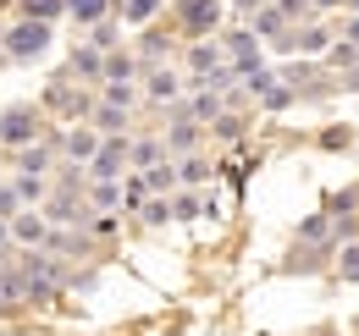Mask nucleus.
I'll return each instance as SVG.
<instances>
[{
    "label": "nucleus",
    "instance_id": "nucleus-1",
    "mask_svg": "<svg viewBox=\"0 0 359 336\" xmlns=\"http://www.w3.org/2000/svg\"><path fill=\"white\" fill-rule=\"evenodd\" d=\"M50 44H55V22H34V17H17L11 28H0V61H17V66H34L45 61Z\"/></svg>",
    "mask_w": 359,
    "mask_h": 336
},
{
    "label": "nucleus",
    "instance_id": "nucleus-2",
    "mask_svg": "<svg viewBox=\"0 0 359 336\" xmlns=\"http://www.w3.org/2000/svg\"><path fill=\"white\" fill-rule=\"evenodd\" d=\"M39 111L61 116L67 127H83V122H89V111H94V99H89L78 83H72V78H55V83L45 88V99H39Z\"/></svg>",
    "mask_w": 359,
    "mask_h": 336
},
{
    "label": "nucleus",
    "instance_id": "nucleus-3",
    "mask_svg": "<svg viewBox=\"0 0 359 336\" xmlns=\"http://www.w3.org/2000/svg\"><path fill=\"white\" fill-rule=\"evenodd\" d=\"M45 132H39V105H6L0 111V144L6 149H22V144H39Z\"/></svg>",
    "mask_w": 359,
    "mask_h": 336
},
{
    "label": "nucleus",
    "instance_id": "nucleus-4",
    "mask_svg": "<svg viewBox=\"0 0 359 336\" xmlns=\"http://www.w3.org/2000/svg\"><path fill=\"white\" fill-rule=\"evenodd\" d=\"M222 55H226V66H232V78H255V72H266V61H260V39L249 34V28H238V34H226L222 39Z\"/></svg>",
    "mask_w": 359,
    "mask_h": 336
},
{
    "label": "nucleus",
    "instance_id": "nucleus-5",
    "mask_svg": "<svg viewBox=\"0 0 359 336\" xmlns=\"http://www.w3.org/2000/svg\"><path fill=\"white\" fill-rule=\"evenodd\" d=\"M177 28L188 39H210L222 28V0H177Z\"/></svg>",
    "mask_w": 359,
    "mask_h": 336
},
{
    "label": "nucleus",
    "instance_id": "nucleus-6",
    "mask_svg": "<svg viewBox=\"0 0 359 336\" xmlns=\"http://www.w3.org/2000/svg\"><path fill=\"white\" fill-rule=\"evenodd\" d=\"M128 176V138H105L89 160V182H122Z\"/></svg>",
    "mask_w": 359,
    "mask_h": 336
},
{
    "label": "nucleus",
    "instance_id": "nucleus-7",
    "mask_svg": "<svg viewBox=\"0 0 359 336\" xmlns=\"http://www.w3.org/2000/svg\"><path fill=\"white\" fill-rule=\"evenodd\" d=\"M6 226H11V248H45V237H50V220L39 210H17Z\"/></svg>",
    "mask_w": 359,
    "mask_h": 336
},
{
    "label": "nucleus",
    "instance_id": "nucleus-8",
    "mask_svg": "<svg viewBox=\"0 0 359 336\" xmlns=\"http://www.w3.org/2000/svg\"><path fill=\"white\" fill-rule=\"evenodd\" d=\"M72 61H67V78L72 83H105V55L89 50V44H78V50H67Z\"/></svg>",
    "mask_w": 359,
    "mask_h": 336
},
{
    "label": "nucleus",
    "instance_id": "nucleus-9",
    "mask_svg": "<svg viewBox=\"0 0 359 336\" xmlns=\"http://www.w3.org/2000/svg\"><path fill=\"white\" fill-rule=\"evenodd\" d=\"M222 111H226V99H222V94H216V88H199L194 99H182V105H177V111H172V116H188V122L210 127V122H216V116H222Z\"/></svg>",
    "mask_w": 359,
    "mask_h": 336
},
{
    "label": "nucleus",
    "instance_id": "nucleus-10",
    "mask_svg": "<svg viewBox=\"0 0 359 336\" xmlns=\"http://www.w3.org/2000/svg\"><path fill=\"white\" fill-rule=\"evenodd\" d=\"M11 160H17V176H45V171L55 166V149H50V138H39V144L11 149Z\"/></svg>",
    "mask_w": 359,
    "mask_h": 336
},
{
    "label": "nucleus",
    "instance_id": "nucleus-11",
    "mask_svg": "<svg viewBox=\"0 0 359 336\" xmlns=\"http://www.w3.org/2000/svg\"><path fill=\"white\" fill-rule=\"evenodd\" d=\"M222 66H226L222 44H216V39H194V50H188V72H194V83H205V78L222 72Z\"/></svg>",
    "mask_w": 359,
    "mask_h": 336
},
{
    "label": "nucleus",
    "instance_id": "nucleus-12",
    "mask_svg": "<svg viewBox=\"0 0 359 336\" xmlns=\"http://www.w3.org/2000/svg\"><path fill=\"white\" fill-rule=\"evenodd\" d=\"M89 127L100 132V138H128V127H133V111H116V105H100V99H94Z\"/></svg>",
    "mask_w": 359,
    "mask_h": 336
},
{
    "label": "nucleus",
    "instance_id": "nucleus-13",
    "mask_svg": "<svg viewBox=\"0 0 359 336\" xmlns=\"http://www.w3.org/2000/svg\"><path fill=\"white\" fill-rule=\"evenodd\" d=\"M161 160H166L161 138H128V171H155Z\"/></svg>",
    "mask_w": 359,
    "mask_h": 336
},
{
    "label": "nucleus",
    "instance_id": "nucleus-14",
    "mask_svg": "<svg viewBox=\"0 0 359 336\" xmlns=\"http://www.w3.org/2000/svg\"><path fill=\"white\" fill-rule=\"evenodd\" d=\"M144 99H149V105H172V99H177V72H172V66H149Z\"/></svg>",
    "mask_w": 359,
    "mask_h": 336
},
{
    "label": "nucleus",
    "instance_id": "nucleus-15",
    "mask_svg": "<svg viewBox=\"0 0 359 336\" xmlns=\"http://www.w3.org/2000/svg\"><path fill=\"white\" fill-rule=\"evenodd\" d=\"M172 155H194L199 149V122H188V116H172V127H166V138H161Z\"/></svg>",
    "mask_w": 359,
    "mask_h": 336
},
{
    "label": "nucleus",
    "instance_id": "nucleus-16",
    "mask_svg": "<svg viewBox=\"0 0 359 336\" xmlns=\"http://www.w3.org/2000/svg\"><path fill=\"white\" fill-rule=\"evenodd\" d=\"M83 204H89L94 215H116V210H122V182H89Z\"/></svg>",
    "mask_w": 359,
    "mask_h": 336
},
{
    "label": "nucleus",
    "instance_id": "nucleus-17",
    "mask_svg": "<svg viewBox=\"0 0 359 336\" xmlns=\"http://www.w3.org/2000/svg\"><path fill=\"white\" fill-rule=\"evenodd\" d=\"M138 176H144L149 199H166V193H177V166H172V160H161L155 171H138Z\"/></svg>",
    "mask_w": 359,
    "mask_h": 336
},
{
    "label": "nucleus",
    "instance_id": "nucleus-18",
    "mask_svg": "<svg viewBox=\"0 0 359 336\" xmlns=\"http://www.w3.org/2000/svg\"><path fill=\"white\" fill-rule=\"evenodd\" d=\"M133 78H138V55L111 50V55H105V83H133Z\"/></svg>",
    "mask_w": 359,
    "mask_h": 336
},
{
    "label": "nucleus",
    "instance_id": "nucleus-19",
    "mask_svg": "<svg viewBox=\"0 0 359 336\" xmlns=\"http://www.w3.org/2000/svg\"><path fill=\"white\" fill-rule=\"evenodd\" d=\"M67 17H72V22H83V28H94V22H105V17H111V0H67Z\"/></svg>",
    "mask_w": 359,
    "mask_h": 336
},
{
    "label": "nucleus",
    "instance_id": "nucleus-20",
    "mask_svg": "<svg viewBox=\"0 0 359 336\" xmlns=\"http://www.w3.org/2000/svg\"><path fill=\"white\" fill-rule=\"evenodd\" d=\"M17 182V199H22V210H39L50 199V188H45V176H11Z\"/></svg>",
    "mask_w": 359,
    "mask_h": 336
},
{
    "label": "nucleus",
    "instance_id": "nucleus-21",
    "mask_svg": "<svg viewBox=\"0 0 359 336\" xmlns=\"http://www.w3.org/2000/svg\"><path fill=\"white\" fill-rule=\"evenodd\" d=\"M100 105H116V111H133L138 88L133 83H100Z\"/></svg>",
    "mask_w": 359,
    "mask_h": 336
},
{
    "label": "nucleus",
    "instance_id": "nucleus-22",
    "mask_svg": "<svg viewBox=\"0 0 359 336\" xmlns=\"http://www.w3.org/2000/svg\"><path fill=\"white\" fill-rule=\"evenodd\" d=\"M17 6H22L17 17H34V22H55L67 11V0H17Z\"/></svg>",
    "mask_w": 359,
    "mask_h": 336
},
{
    "label": "nucleus",
    "instance_id": "nucleus-23",
    "mask_svg": "<svg viewBox=\"0 0 359 336\" xmlns=\"http://www.w3.org/2000/svg\"><path fill=\"white\" fill-rule=\"evenodd\" d=\"M0 298H6V303H28V287H22V270H17V265L0 270Z\"/></svg>",
    "mask_w": 359,
    "mask_h": 336
},
{
    "label": "nucleus",
    "instance_id": "nucleus-24",
    "mask_svg": "<svg viewBox=\"0 0 359 336\" xmlns=\"http://www.w3.org/2000/svg\"><path fill=\"white\" fill-rule=\"evenodd\" d=\"M161 6H166V0H122V17H128L133 28H144V22H155Z\"/></svg>",
    "mask_w": 359,
    "mask_h": 336
},
{
    "label": "nucleus",
    "instance_id": "nucleus-25",
    "mask_svg": "<svg viewBox=\"0 0 359 336\" xmlns=\"http://www.w3.org/2000/svg\"><path fill=\"white\" fill-rule=\"evenodd\" d=\"M210 176V166L199 160V155H182L177 160V188H194V182H205Z\"/></svg>",
    "mask_w": 359,
    "mask_h": 336
},
{
    "label": "nucleus",
    "instance_id": "nucleus-26",
    "mask_svg": "<svg viewBox=\"0 0 359 336\" xmlns=\"http://www.w3.org/2000/svg\"><path fill=\"white\" fill-rule=\"evenodd\" d=\"M89 50H100V55H111V50H116V22H111V17L89 28Z\"/></svg>",
    "mask_w": 359,
    "mask_h": 336
},
{
    "label": "nucleus",
    "instance_id": "nucleus-27",
    "mask_svg": "<svg viewBox=\"0 0 359 336\" xmlns=\"http://www.w3.org/2000/svg\"><path fill=\"white\" fill-rule=\"evenodd\" d=\"M144 226H172V199H144Z\"/></svg>",
    "mask_w": 359,
    "mask_h": 336
},
{
    "label": "nucleus",
    "instance_id": "nucleus-28",
    "mask_svg": "<svg viewBox=\"0 0 359 336\" xmlns=\"http://www.w3.org/2000/svg\"><path fill=\"white\" fill-rule=\"evenodd\" d=\"M138 55H144V66H161V61H166V34H144Z\"/></svg>",
    "mask_w": 359,
    "mask_h": 336
},
{
    "label": "nucleus",
    "instance_id": "nucleus-29",
    "mask_svg": "<svg viewBox=\"0 0 359 336\" xmlns=\"http://www.w3.org/2000/svg\"><path fill=\"white\" fill-rule=\"evenodd\" d=\"M199 210H205V204H199V193H172V220H194Z\"/></svg>",
    "mask_w": 359,
    "mask_h": 336
},
{
    "label": "nucleus",
    "instance_id": "nucleus-30",
    "mask_svg": "<svg viewBox=\"0 0 359 336\" xmlns=\"http://www.w3.org/2000/svg\"><path fill=\"white\" fill-rule=\"evenodd\" d=\"M17 210H22V199H17V182H0V220H11Z\"/></svg>",
    "mask_w": 359,
    "mask_h": 336
},
{
    "label": "nucleus",
    "instance_id": "nucleus-31",
    "mask_svg": "<svg viewBox=\"0 0 359 336\" xmlns=\"http://www.w3.org/2000/svg\"><path fill=\"white\" fill-rule=\"evenodd\" d=\"M337 270H343V281H359V243H348V248H343Z\"/></svg>",
    "mask_w": 359,
    "mask_h": 336
},
{
    "label": "nucleus",
    "instance_id": "nucleus-32",
    "mask_svg": "<svg viewBox=\"0 0 359 336\" xmlns=\"http://www.w3.org/2000/svg\"><path fill=\"white\" fill-rule=\"evenodd\" d=\"M326 61H332V66H359V50H354V44H332Z\"/></svg>",
    "mask_w": 359,
    "mask_h": 336
},
{
    "label": "nucleus",
    "instance_id": "nucleus-33",
    "mask_svg": "<svg viewBox=\"0 0 359 336\" xmlns=\"http://www.w3.org/2000/svg\"><path fill=\"white\" fill-rule=\"evenodd\" d=\"M299 237H304V243H320V237H326V215H310V220L299 226Z\"/></svg>",
    "mask_w": 359,
    "mask_h": 336
},
{
    "label": "nucleus",
    "instance_id": "nucleus-34",
    "mask_svg": "<svg viewBox=\"0 0 359 336\" xmlns=\"http://www.w3.org/2000/svg\"><path fill=\"white\" fill-rule=\"evenodd\" d=\"M293 44H299V50H326V34H320V28H304Z\"/></svg>",
    "mask_w": 359,
    "mask_h": 336
},
{
    "label": "nucleus",
    "instance_id": "nucleus-35",
    "mask_svg": "<svg viewBox=\"0 0 359 336\" xmlns=\"http://www.w3.org/2000/svg\"><path fill=\"white\" fill-rule=\"evenodd\" d=\"M276 11H282V17H304V11H310V0H276Z\"/></svg>",
    "mask_w": 359,
    "mask_h": 336
},
{
    "label": "nucleus",
    "instance_id": "nucleus-36",
    "mask_svg": "<svg viewBox=\"0 0 359 336\" xmlns=\"http://www.w3.org/2000/svg\"><path fill=\"white\" fill-rule=\"evenodd\" d=\"M343 44H354V50H359V17H348V28H343Z\"/></svg>",
    "mask_w": 359,
    "mask_h": 336
},
{
    "label": "nucleus",
    "instance_id": "nucleus-37",
    "mask_svg": "<svg viewBox=\"0 0 359 336\" xmlns=\"http://www.w3.org/2000/svg\"><path fill=\"white\" fill-rule=\"evenodd\" d=\"M0 253L11 259V226H6V220H0Z\"/></svg>",
    "mask_w": 359,
    "mask_h": 336
},
{
    "label": "nucleus",
    "instance_id": "nucleus-38",
    "mask_svg": "<svg viewBox=\"0 0 359 336\" xmlns=\"http://www.w3.org/2000/svg\"><path fill=\"white\" fill-rule=\"evenodd\" d=\"M232 6H238V17H243V11H260V0H232Z\"/></svg>",
    "mask_w": 359,
    "mask_h": 336
},
{
    "label": "nucleus",
    "instance_id": "nucleus-39",
    "mask_svg": "<svg viewBox=\"0 0 359 336\" xmlns=\"http://www.w3.org/2000/svg\"><path fill=\"white\" fill-rule=\"evenodd\" d=\"M348 88H359V66H354V72H348Z\"/></svg>",
    "mask_w": 359,
    "mask_h": 336
},
{
    "label": "nucleus",
    "instance_id": "nucleus-40",
    "mask_svg": "<svg viewBox=\"0 0 359 336\" xmlns=\"http://www.w3.org/2000/svg\"><path fill=\"white\" fill-rule=\"evenodd\" d=\"M310 6H337V0H310Z\"/></svg>",
    "mask_w": 359,
    "mask_h": 336
},
{
    "label": "nucleus",
    "instance_id": "nucleus-41",
    "mask_svg": "<svg viewBox=\"0 0 359 336\" xmlns=\"http://www.w3.org/2000/svg\"><path fill=\"white\" fill-rule=\"evenodd\" d=\"M0 6H17V0H0Z\"/></svg>",
    "mask_w": 359,
    "mask_h": 336
},
{
    "label": "nucleus",
    "instance_id": "nucleus-42",
    "mask_svg": "<svg viewBox=\"0 0 359 336\" xmlns=\"http://www.w3.org/2000/svg\"><path fill=\"white\" fill-rule=\"evenodd\" d=\"M0 270H6V253H0Z\"/></svg>",
    "mask_w": 359,
    "mask_h": 336
},
{
    "label": "nucleus",
    "instance_id": "nucleus-43",
    "mask_svg": "<svg viewBox=\"0 0 359 336\" xmlns=\"http://www.w3.org/2000/svg\"><path fill=\"white\" fill-rule=\"evenodd\" d=\"M348 6H354V11H359V0H348Z\"/></svg>",
    "mask_w": 359,
    "mask_h": 336
},
{
    "label": "nucleus",
    "instance_id": "nucleus-44",
    "mask_svg": "<svg viewBox=\"0 0 359 336\" xmlns=\"http://www.w3.org/2000/svg\"><path fill=\"white\" fill-rule=\"evenodd\" d=\"M0 309H6V298H0Z\"/></svg>",
    "mask_w": 359,
    "mask_h": 336
}]
</instances>
